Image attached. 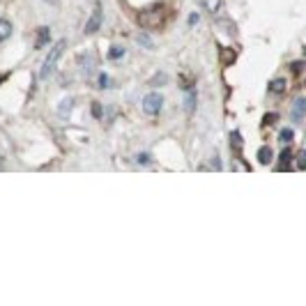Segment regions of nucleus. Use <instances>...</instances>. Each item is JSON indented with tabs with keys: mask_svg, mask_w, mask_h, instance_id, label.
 <instances>
[{
	"mask_svg": "<svg viewBox=\"0 0 306 306\" xmlns=\"http://www.w3.org/2000/svg\"><path fill=\"white\" fill-rule=\"evenodd\" d=\"M138 23L140 28H159L164 23V7H150L145 12L138 14Z\"/></svg>",
	"mask_w": 306,
	"mask_h": 306,
	"instance_id": "f257e3e1",
	"label": "nucleus"
},
{
	"mask_svg": "<svg viewBox=\"0 0 306 306\" xmlns=\"http://www.w3.org/2000/svg\"><path fill=\"white\" fill-rule=\"evenodd\" d=\"M65 46H67L65 40H58L53 46H51V51H48V55H46V60H44V67H42V79H46L48 74L55 69V62L60 60V55H62V51H65Z\"/></svg>",
	"mask_w": 306,
	"mask_h": 306,
	"instance_id": "f03ea898",
	"label": "nucleus"
},
{
	"mask_svg": "<svg viewBox=\"0 0 306 306\" xmlns=\"http://www.w3.org/2000/svg\"><path fill=\"white\" fill-rule=\"evenodd\" d=\"M161 108H164V97L159 92H150L143 97V111L147 115H159Z\"/></svg>",
	"mask_w": 306,
	"mask_h": 306,
	"instance_id": "7ed1b4c3",
	"label": "nucleus"
},
{
	"mask_svg": "<svg viewBox=\"0 0 306 306\" xmlns=\"http://www.w3.org/2000/svg\"><path fill=\"white\" fill-rule=\"evenodd\" d=\"M99 28H101V5L97 2V5H94V9H92V14H90V19L86 21V35L97 33Z\"/></svg>",
	"mask_w": 306,
	"mask_h": 306,
	"instance_id": "20e7f679",
	"label": "nucleus"
},
{
	"mask_svg": "<svg viewBox=\"0 0 306 306\" xmlns=\"http://www.w3.org/2000/svg\"><path fill=\"white\" fill-rule=\"evenodd\" d=\"M48 40H51V30H48L46 26H42L40 30H37V42H35V48H44L48 44Z\"/></svg>",
	"mask_w": 306,
	"mask_h": 306,
	"instance_id": "39448f33",
	"label": "nucleus"
},
{
	"mask_svg": "<svg viewBox=\"0 0 306 306\" xmlns=\"http://www.w3.org/2000/svg\"><path fill=\"white\" fill-rule=\"evenodd\" d=\"M272 157H274V154H272V147H269V145H262L258 150V161L262 164V166L272 164Z\"/></svg>",
	"mask_w": 306,
	"mask_h": 306,
	"instance_id": "423d86ee",
	"label": "nucleus"
},
{
	"mask_svg": "<svg viewBox=\"0 0 306 306\" xmlns=\"http://www.w3.org/2000/svg\"><path fill=\"white\" fill-rule=\"evenodd\" d=\"M12 37V23L7 19H0V42H7Z\"/></svg>",
	"mask_w": 306,
	"mask_h": 306,
	"instance_id": "0eeeda50",
	"label": "nucleus"
},
{
	"mask_svg": "<svg viewBox=\"0 0 306 306\" xmlns=\"http://www.w3.org/2000/svg\"><path fill=\"white\" fill-rule=\"evenodd\" d=\"M200 5H203V7H205V9H207V12H217V9H219V7H221V0H200Z\"/></svg>",
	"mask_w": 306,
	"mask_h": 306,
	"instance_id": "6e6552de",
	"label": "nucleus"
},
{
	"mask_svg": "<svg viewBox=\"0 0 306 306\" xmlns=\"http://www.w3.org/2000/svg\"><path fill=\"white\" fill-rule=\"evenodd\" d=\"M269 90H272V92H276V94H281L283 90H286V81H283V79L272 81V83H269Z\"/></svg>",
	"mask_w": 306,
	"mask_h": 306,
	"instance_id": "1a4fd4ad",
	"label": "nucleus"
},
{
	"mask_svg": "<svg viewBox=\"0 0 306 306\" xmlns=\"http://www.w3.org/2000/svg\"><path fill=\"white\" fill-rule=\"evenodd\" d=\"M293 138H295V131H293V129H281V133H279V140H281V143H293Z\"/></svg>",
	"mask_w": 306,
	"mask_h": 306,
	"instance_id": "9d476101",
	"label": "nucleus"
},
{
	"mask_svg": "<svg viewBox=\"0 0 306 306\" xmlns=\"http://www.w3.org/2000/svg\"><path fill=\"white\" fill-rule=\"evenodd\" d=\"M193 104H196V92H193V90H189V92H186V99H184V108L189 111V113L193 111Z\"/></svg>",
	"mask_w": 306,
	"mask_h": 306,
	"instance_id": "9b49d317",
	"label": "nucleus"
},
{
	"mask_svg": "<svg viewBox=\"0 0 306 306\" xmlns=\"http://www.w3.org/2000/svg\"><path fill=\"white\" fill-rule=\"evenodd\" d=\"M72 106H74V99H65V101H62V106L58 108V113H60L62 118H65V115L72 113Z\"/></svg>",
	"mask_w": 306,
	"mask_h": 306,
	"instance_id": "f8f14e48",
	"label": "nucleus"
},
{
	"mask_svg": "<svg viewBox=\"0 0 306 306\" xmlns=\"http://www.w3.org/2000/svg\"><path fill=\"white\" fill-rule=\"evenodd\" d=\"M122 55H125V48L122 46H111V51H108V58H111V60H118Z\"/></svg>",
	"mask_w": 306,
	"mask_h": 306,
	"instance_id": "ddd939ff",
	"label": "nucleus"
},
{
	"mask_svg": "<svg viewBox=\"0 0 306 306\" xmlns=\"http://www.w3.org/2000/svg\"><path fill=\"white\" fill-rule=\"evenodd\" d=\"M304 99H297L295 101V120H302V113H304Z\"/></svg>",
	"mask_w": 306,
	"mask_h": 306,
	"instance_id": "4468645a",
	"label": "nucleus"
},
{
	"mask_svg": "<svg viewBox=\"0 0 306 306\" xmlns=\"http://www.w3.org/2000/svg\"><path fill=\"white\" fill-rule=\"evenodd\" d=\"M290 159H293V152H290V150H283V152H281V168L290 166Z\"/></svg>",
	"mask_w": 306,
	"mask_h": 306,
	"instance_id": "2eb2a0df",
	"label": "nucleus"
},
{
	"mask_svg": "<svg viewBox=\"0 0 306 306\" xmlns=\"http://www.w3.org/2000/svg\"><path fill=\"white\" fill-rule=\"evenodd\" d=\"M92 115H94V118H101V106H99V101H94V104H92Z\"/></svg>",
	"mask_w": 306,
	"mask_h": 306,
	"instance_id": "dca6fc26",
	"label": "nucleus"
},
{
	"mask_svg": "<svg viewBox=\"0 0 306 306\" xmlns=\"http://www.w3.org/2000/svg\"><path fill=\"white\" fill-rule=\"evenodd\" d=\"M99 87H108V76L106 74H99Z\"/></svg>",
	"mask_w": 306,
	"mask_h": 306,
	"instance_id": "f3484780",
	"label": "nucleus"
},
{
	"mask_svg": "<svg viewBox=\"0 0 306 306\" xmlns=\"http://www.w3.org/2000/svg\"><path fill=\"white\" fill-rule=\"evenodd\" d=\"M302 67H304V62H302V60L293 62V72H295V74H300V72H302Z\"/></svg>",
	"mask_w": 306,
	"mask_h": 306,
	"instance_id": "a211bd4d",
	"label": "nucleus"
},
{
	"mask_svg": "<svg viewBox=\"0 0 306 306\" xmlns=\"http://www.w3.org/2000/svg\"><path fill=\"white\" fill-rule=\"evenodd\" d=\"M136 161H138V164H147V161H150V157H147V154H138V157H136Z\"/></svg>",
	"mask_w": 306,
	"mask_h": 306,
	"instance_id": "6ab92c4d",
	"label": "nucleus"
},
{
	"mask_svg": "<svg viewBox=\"0 0 306 306\" xmlns=\"http://www.w3.org/2000/svg\"><path fill=\"white\" fill-rule=\"evenodd\" d=\"M274 120H276V113L265 115V125H274Z\"/></svg>",
	"mask_w": 306,
	"mask_h": 306,
	"instance_id": "aec40b11",
	"label": "nucleus"
},
{
	"mask_svg": "<svg viewBox=\"0 0 306 306\" xmlns=\"http://www.w3.org/2000/svg\"><path fill=\"white\" fill-rule=\"evenodd\" d=\"M189 23H191V26L193 23H198V14H191V16H189Z\"/></svg>",
	"mask_w": 306,
	"mask_h": 306,
	"instance_id": "412c9836",
	"label": "nucleus"
},
{
	"mask_svg": "<svg viewBox=\"0 0 306 306\" xmlns=\"http://www.w3.org/2000/svg\"><path fill=\"white\" fill-rule=\"evenodd\" d=\"M7 79V76H5V74H2V76H0V83H2V81H5Z\"/></svg>",
	"mask_w": 306,
	"mask_h": 306,
	"instance_id": "4be33fe9",
	"label": "nucleus"
}]
</instances>
